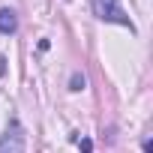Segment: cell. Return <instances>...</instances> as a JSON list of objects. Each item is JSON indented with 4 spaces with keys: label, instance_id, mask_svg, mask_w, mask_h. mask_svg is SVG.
<instances>
[{
    "label": "cell",
    "instance_id": "1",
    "mask_svg": "<svg viewBox=\"0 0 153 153\" xmlns=\"http://www.w3.org/2000/svg\"><path fill=\"white\" fill-rule=\"evenodd\" d=\"M93 12L102 21H114V24H123V27L132 30L129 15H123V9H120V0H93Z\"/></svg>",
    "mask_w": 153,
    "mask_h": 153
},
{
    "label": "cell",
    "instance_id": "2",
    "mask_svg": "<svg viewBox=\"0 0 153 153\" xmlns=\"http://www.w3.org/2000/svg\"><path fill=\"white\" fill-rule=\"evenodd\" d=\"M0 153H24V129H21V123H9V129H6V135L0 138Z\"/></svg>",
    "mask_w": 153,
    "mask_h": 153
},
{
    "label": "cell",
    "instance_id": "3",
    "mask_svg": "<svg viewBox=\"0 0 153 153\" xmlns=\"http://www.w3.org/2000/svg\"><path fill=\"white\" fill-rule=\"evenodd\" d=\"M18 27V18L12 9H0V33H15Z\"/></svg>",
    "mask_w": 153,
    "mask_h": 153
},
{
    "label": "cell",
    "instance_id": "4",
    "mask_svg": "<svg viewBox=\"0 0 153 153\" xmlns=\"http://www.w3.org/2000/svg\"><path fill=\"white\" fill-rule=\"evenodd\" d=\"M84 87V78H81V75H72V90H81Z\"/></svg>",
    "mask_w": 153,
    "mask_h": 153
},
{
    "label": "cell",
    "instance_id": "5",
    "mask_svg": "<svg viewBox=\"0 0 153 153\" xmlns=\"http://www.w3.org/2000/svg\"><path fill=\"white\" fill-rule=\"evenodd\" d=\"M81 147H84V153H90V141H87V138L81 141Z\"/></svg>",
    "mask_w": 153,
    "mask_h": 153
}]
</instances>
